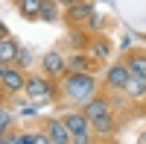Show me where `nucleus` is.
I'll list each match as a JSON object with an SVG mask.
<instances>
[{"label":"nucleus","instance_id":"nucleus-18","mask_svg":"<svg viewBox=\"0 0 146 144\" xmlns=\"http://www.w3.org/2000/svg\"><path fill=\"white\" fill-rule=\"evenodd\" d=\"M137 144H146V129H140V133H137Z\"/></svg>","mask_w":146,"mask_h":144},{"label":"nucleus","instance_id":"nucleus-12","mask_svg":"<svg viewBox=\"0 0 146 144\" xmlns=\"http://www.w3.org/2000/svg\"><path fill=\"white\" fill-rule=\"evenodd\" d=\"M120 59L129 65L131 74H140L146 77V44H129L123 53H120Z\"/></svg>","mask_w":146,"mask_h":144},{"label":"nucleus","instance_id":"nucleus-7","mask_svg":"<svg viewBox=\"0 0 146 144\" xmlns=\"http://www.w3.org/2000/svg\"><path fill=\"white\" fill-rule=\"evenodd\" d=\"M129 79H131V71H129V65H126L120 56L114 59V62H108L105 71H102V82H105V85H111V88H117V91H126Z\"/></svg>","mask_w":146,"mask_h":144},{"label":"nucleus","instance_id":"nucleus-13","mask_svg":"<svg viewBox=\"0 0 146 144\" xmlns=\"http://www.w3.org/2000/svg\"><path fill=\"white\" fill-rule=\"evenodd\" d=\"M41 3H44V0H12L18 18L29 21V24H32V21H41Z\"/></svg>","mask_w":146,"mask_h":144},{"label":"nucleus","instance_id":"nucleus-17","mask_svg":"<svg viewBox=\"0 0 146 144\" xmlns=\"http://www.w3.org/2000/svg\"><path fill=\"white\" fill-rule=\"evenodd\" d=\"M137 118H146V100L137 103Z\"/></svg>","mask_w":146,"mask_h":144},{"label":"nucleus","instance_id":"nucleus-3","mask_svg":"<svg viewBox=\"0 0 146 144\" xmlns=\"http://www.w3.org/2000/svg\"><path fill=\"white\" fill-rule=\"evenodd\" d=\"M29 71L23 65H0V106H12V100L27 91Z\"/></svg>","mask_w":146,"mask_h":144},{"label":"nucleus","instance_id":"nucleus-19","mask_svg":"<svg viewBox=\"0 0 146 144\" xmlns=\"http://www.w3.org/2000/svg\"><path fill=\"white\" fill-rule=\"evenodd\" d=\"M62 6H73V3H79V0H58Z\"/></svg>","mask_w":146,"mask_h":144},{"label":"nucleus","instance_id":"nucleus-5","mask_svg":"<svg viewBox=\"0 0 146 144\" xmlns=\"http://www.w3.org/2000/svg\"><path fill=\"white\" fill-rule=\"evenodd\" d=\"M38 124L47 135H50V144H73V133L70 127L64 124L62 115H47V118H38Z\"/></svg>","mask_w":146,"mask_h":144},{"label":"nucleus","instance_id":"nucleus-14","mask_svg":"<svg viewBox=\"0 0 146 144\" xmlns=\"http://www.w3.org/2000/svg\"><path fill=\"white\" fill-rule=\"evenodd\" d=\"M62 12H64V6L58 0H44L41 3V21L44 24H62Z\"/></svg>","mask_w":146,"mask_h":144},{"label":"nucleus","instance_id":"nucleus-15","mask_svg":"<svg viewBox=\"0 0 146 144\" xmlns=\"http://www.w3.org/2000/svg\"><path fill=\"white\" fill-rule=\"evenodd\" d=\"M126 94L131 100H146V77H140V74H131V79H129V85H126Z\"/></svg>","mask_w":146,"mask_h":144},{"label":"nucleus","instance_id":"nucleus-6","mask_svg":"<svg viewBox=\"0 0 146 144\" xmlns=\"http://www.w3.org/2000/svg\"><path fill=\"white\" fill-rule=\"evenodd\" d=\"M85 53H91L96 62L108 65V62H111V56H114V44H111V38H108V32L94 30L91 38H88V44H85Z\"/></svg>","mask_w":146,"mask_h":144},{"label":"nucleus","instance_id":"nucleus-1","mask_svg":"<svg viewBox=\"0 0 146 144\" xmlns=\"http://www.w3.org/2000/svg\"><path fill=\"white\" fill-rule=\"evenodd\" d=\"M23 97L35 106H64V88L62 79L47 77L44 71H35V74L27 77V91Z\"/></svg>","mask_w":146,"mask_h":144},{"label":"nucleus","instance_id":"nucleus-10","mask_svg":"<svg viewBox=\"0 0 146 144\" xmlns=\"http://www.w3.org/2000/svg\"><path fill=\"white\" fill-rule=\"evenodd\" d=\"M62 118H64V124L70 127L73 138H76V135H88V133H94V124H91V118L85 115L82 106H76V109H64Z\"/></svg>","mask_w":146,"mask_h":144},{"label":"nucleus","instance_id":"nucleus-8","mask_svg":"<svg viewBox=\"0 0 146 144\" xmlns=\"http://www.w3.org/2000/svg\"><path fill=\"white\" fill-rule=\"evenodd\" d=\"M38 71H44L47 77H56V79H62L67 74V53H62L58 47H53V50H47L41 56V62H38Z\"/></svg>","mask_w":146,"mask_h":144},{"label":"nucleus","instance_id":"nucleus-4","mask_svg":"<svg viewBox=\"0 0 146 144\" xmlns=\"http://www.w3.org/2000/svg\"><path fill=\"white\" fill-rule=\"evenodd\" d=\"M62 24L67 30H88L96 27V0H79L73 6H64Z\"/></svg>","mask_w":146,"mask_h":144},{"label":"nucleus","instance_id":"nucleus-11","mask_svg":"<svg viewBox=\"0 0 146 144\" xmlns=\"http://www.w3.org/2000/svg\"><path fill=\"white\" fill-rule=\"evenodd\" d=\"M67 68H70V71H85V74H102V71H105L102 62H96V59H94L91 53H85V50L67 53Z\"/></svg>","mask_w":146,"mask_h":144},{"label":"nucleus","instance_id":"nucleus-2","mask_svg":"<svg viewBox=\"0 0 146 144\" xmlns=\"http://www.w3.org/2000/svg\"><path fill=\"white\" fill-rule=\"evenodd\" d=\"M102 85L100 74H85V71H67L62 77V88H64V100L82 106L85 100H91V94Z\"/></svg>","mask_w":146,"mask_h":144},{"label":"nucleus","instance_id":"nucleus-9","mask_svg":"<svg viewBox=\"0 0 146 144\" xmlns=\"http://www.w3.org/2000/svg\"><path fill=\"white\" fill-rule=\"evenodd\" d=\"M21 44L15 41V35L6 24H0V65H18L21 59Z\"/></svg>","mask_w":146,"mask_h":144},{"label":"nucleus","instance_id":"nucleus-16","mask_svg":"<svg viewBox=\"0 0 146 144\" xmlns=\"http://www.w3.org/2000/svg\"><path fill=\"white\" fill-rule=\"evenodd\" d=\"M12 106H0V138L9 135V133H15V118H12Z\"/></svg>","mask_w":146,"mask_h":144}]
</instances>
